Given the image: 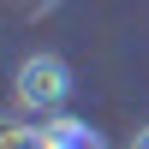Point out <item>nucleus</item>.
Listing matches in <instances>:
<instances>
[{"label": "nucleus", "mask_w": 149, "mask_h": 149, "mask_svg": "<svg viewBox=\"0 0 149 149\" xmlns=\"http://www.w3.org/2000/svg\"><path fill=\"white\" fill-rule=\"evenodd\" d=\"M131 149H149V125H137V137H131Z\"/></svg>", "instance_id": "20e7f679"}, {"label": "nucleus", "mask_w": 149, "mask_h": 149, "mask_svg": "<svg viewBox=\"0 0 149 149\" xmlns=\"http://www.w3.org/2000/svg\"><path fill=\"white\" fill-rule=\"evenodd\" d=\"M36 131H42V149H107L90 119H72V113H48Z\"/></svg>", "instance_id": "f03ea898"}, {"label": "nucleus", "mask_w": 149, "mask_h": 149, "mask_svg": "<svg viewBox=\"0 0 149 149\" xmlns=\"http://www.w3.org/2000/svg\"><path fill=\"white\" fill-rule=\"evenodd\" d=\"M12 95H18V107H30V113H60V107L72 102V66L60 54H30L18 66V78H12Z\"/></svg>", "instance_id": "f257e3e1"}, {"label": "nucleus", "mask_w": 149, "mask_h": 149, "mask_svg": "<svg viewBox=\"0 0 149 149\" xmlns=\"http://www.w3.org/2000/svg\"><path fill=\"white\" fill-rule=\"evenodd\" d=\"M0 149H42V131L24 119H0Z\"/></svg>", "instance_id": "7ed1b4c3"}]
</instances>
